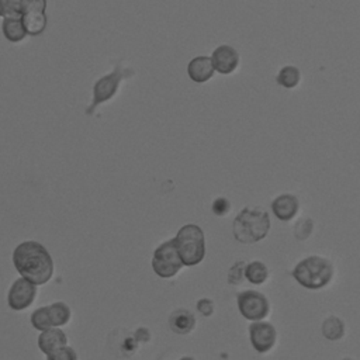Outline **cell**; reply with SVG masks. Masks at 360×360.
<instances>
[{"instance_id":"15","label":"cell","mask_w":360,"mask_h":360,"mask_svg":"<svg viewBox=\"0 0 360 360\" xmlns=\"http://www.w3.org/2000/svg\"><path fill=\"white\" fill-rule=\"evenodd\" d=\"M195 325L197 321L194 314L186 308H179L173 311L169 316V326L177 335H187L193 332Z\"/></svg>"},{"instance_id":"19","label":"cell","mask_w":360,"mask_h":360,"mask_svg":"<svg viewBox=\"0 0 360 360\" xmlns=\"http://www.w3.org/2000/svg\"><path fill=\"white\" fill-rule=\"evenodd\" d=\"M48 311H49V316L53 328H60L70 321L72 311L69 305L65 304L63 301L52 302L51 305H48Z\"/></svg>"},{"instance_id":"29","label":"cell","mask_w":360,"mask_h":360,"mask_svg":"<svg viewBox=\"0 0 360 360\" xmlns=\"http://www.w3.org/2000/svg\"><path fill=\"white\" fill-rule=\"evenodd\" d=\"M343 360H353V359H343Z\"/></svg>"},{"instance_id":"8","label":"cell","mask_w":360,"mask_h":360,"mask_svg":"<svg viewBox=\"0 0 360 360\" xmlns=\"http://www.w3.org/2000/svg\"><path fill=\"white\" fill-rule=\"evenodd\" d=\"M46 1L21 0V21L27 35H39L46 27Z\"/></svg>"},{"instance_id":"6","label":"cell","mask_w":360,"mask_h":360,"mask_svg":"<svg viewBox=\"0 0 360 360\" xmlns=\"http://www.w3.org/2000/svg\"><path fill=\"white\" fill-rule=\"evenodd\" d=\"M183 267V262L174 248L173 239H169L160 243L152 256V269L162 278L174 277L180 269Z\"/></svg>"},{"instance_id":"24","label":"cell","mask_w":360,"mask_h":360,"mask_svg":"<svg viewBox=\"0 0 360 360\" xmlns=\"http://www.w3.org/2000/svg\"><path fill=\"white\" fill-rule=\"evenodd\" d=\"M45 360H79V356H77L76 350L68 345V346L48 354Z\"/></svg>"},{"instance_id":"26","label":"cell","mask_w":360,"mask_h":360,"mask_svg":"<svg viewBox=\"0 0 360 360\" xmlns=\"http://www.w3.org/2000/svg\"><path fill=\"white\" fill-rule=\"evenodd\" d=\"M214 309H215V305L211 298H200L197 301V311L202 316H211L214 314Z\"/></svg>"},{"instance_id":"1","label":"cell","mask_w":360,"mask_h":360,"mask_svg":"<svg viewBox=\"0 0 360 360\" xmlns=\"http://www.w3.org/2000/svg\"><path fill=\"white\" fill-rule=\"evenodd\" d=\"M11 259L18 274L35 285L48 283L53 274V260L39 242L25 240L17 245Z\"/></svg>"},{"instance_id":"7","label":"cell","mask_w":360,"mask_h":360,"mask_svg":"<svg viewBox=\"0 0 360 360\" xmlns=\"http://www.w3.org/2000/svg\"><path fill=\"white\" fill-rule=\"evenodd\" d=\"M236 302L240 315L252 322L264 321L270 312V302L267 297L256 290H245L239 292Z\"/></svg>"},{"instance_id":"22","label":"cell","mask_w":360,"mask_h":360,"mask_svg":"<svg viewBox=\"0 0 360 360\" xmlns=\"http://www.w3.org/2000/svg\"><path fill=\"white\" fill-rule=\"evenodd\" d=\"M248 262L246 260H236L228 270V283L232 285H239L245 280V269Z\"/></svg>"},{"instance_id":"2","label":"cell","mask_w":360,"mask_h":360,"mask_svg":"<svg viewBox=\"0 0 360 360\" xmlns=\"http://www.w3.org/2000/svg\"><path fill=\"white\" fill-rule=\"evenodd\" d=\"M269 214L259 207H245L232 222V235L240 243L252 245L264 239L270 231Z\"/></svg>"},{"instance_id":"14","label":"cell","mask_w":360,"mask_h":360,"mask_svg":"<svg viewBox=\"0 0 360 360\" xmlns=\"http://www.w3.org/2000/svg\"><path fill=\"white\" fill-rule=\"evenodd\" d=\"M187 73H188V77L195 83H205L210 79H212L215 69H214L211 56L200 55L193 58L187 65Z\"/></svg>"},{"instance_id":"28","label":"cell","mask_w":360,"mask_h":360,"mask_svg":"<svg viewBox=\"0 0 360 360\" xmlns=\"http://www.w3.org/2000/svg\"><path fill=\"white\" fill-rule=\"evenodd\" d=\"M179 360H195L193 356H183V357H180Z\"/></svg>"},{"instance_id":"13","label":"cell","mask_w":360,"mask_h":360,"mask_svg":"<svg viewBox=\"0 0 360 360\" xmlns=\"http://www.w3.org/2000/svg\"><path fill=\"white\" fill-rule=\"evenodd\" d=\"M65 346H68V336L60 328H49L38 336V347L45 356Z\"/></svg>"},{"instance_id":"3","label":"cell","mask_w":360,"mask_h":360,"mask_svg":"<svg viewBox=\"0 0 360 360\" xmlns=\"http://www.w3.org/2000/svg\"><path fill=\"white\" fill-rule=\"evenodd\" d=\"M335 274L333 263L323 256L312 255L295 264L291 276L295 281L308 290H321L326 287Z\"/></svg>"},{"instance_id":"23","label":"cell","mask_w":360,"mask_h":360,"mask_svg":"<svg viewBox=\"0 0 360 360\" xmlns=\"http://www.w3.org/2000/svg\"><path fill=\"white\" fill-rule=\"evenodd\" d=\"M314 221L311 218H301L294 226V235L298 240H305L312 235Z\"/></svg>"},{"instance_id":"5","label":"cell","mask_w":360,"mask_h":360,"mask_svg":"<svg viewBox=\"0 0 360 360\" xmlns=\"http://www.w3.org/2000/svg\"><path fill=\"white\" fill-rule=\"evenodd\" d=\"M129 75H132V72H131L129 69H125V68H122L121 65H117V66L112 69V72H110L108 75L100 77V79L94 83V87H93V100H91L90 105L86 108V114H87V115H91V114L94 112V110H96L100 104H103V103L111 100V98L117 94L121 82H122L127 76H129Z\"/></svg>"},{"instance_id":"17","label":"cell","mask_w":360,"mask_h":360,"mask_svg":"<svg viewBox=\"0 0 360 360\" xmlns=\"http://www.w3.org/2000/svg\"><path fill=\"white\" fill-rule=\"evenodd\" d=\"M1 31L10 42H20L27 37L21 18H10V17L3 18Z\"/></svg>"},{"instance_id":"16","label":"cell","mask_w":360,"mask_h":360,"mask_svg":"<svg viewBox=\"0 0 360 360\" xmlns=\"http://www.w3.org/2000/svg\"><path fill=\"white\" fill-rule=\"evenodd\" d=\"M321 332L323 338H326L330 342L340 340L345 336V322L339 316L330 315L325 318V321L322 322Z\"/></svg>"},{"instance_id":"27","label":"cell","mask_w":360,"mask_h":360,"mask_svg":"<svg viewBox=\"0 0 360 360\" xmlns=\"http://www.w3.org/2000/svg\"><path fill=\"white\" fill-rule=\"evenodd\" d=\"M0 17L4 18V0H0Z\"/></svg>"},{"instance_id":"11","label":"cell","mask_w":360,"mask_h":360,"mask_svg":"<svg viewBox=\"0 0 360 360\" xmlns=\"http://www.w3.org/2000/svg\"><path fill=\"white\" fill-rule=\"evenodd\" d=\"M211 60L215 72H219L221 75H231L232 72L236 70L240 58L238 51L233 46L219 45L214 49L211 55Z\"/></svg>"},{"instance_id":"20","label":"cell","mask_w":360,"mask_h":360,"mask_svg":"<svg viewBox=\"0 0 360 360\" xmlns=\"http://www.w3.org/2000/svg\"><path fill=\"white\" fill-rule=\"evenodd\" d=\"M300 80H301V72L297 66H292V65L283 66L276 76V82L284 89L297 87Z\"/></svg>"},{"instance_id":"4","label":"cell","mask_w":360,"mask_h":360,"mask_svg":"<svg viewBox=\"0 0 360 360\" xmlns=\"http://www.w3.org/2000/svg\"><path fill=\"white\" fill-rule=\"evenodd\" d=\"M173 243L183 266H197L205 257V236L202 229L195 224L183 225L173 238Z\"/></svg>"},{"instance_id":"18","label":"cell","mask_w":360,"mask_h":360,"mask_svg":"<svg viewBox=\"0 0 360 360\" xmlns=\"http://www.w3.org/2000/svg\"><path fill=\"white\" fill-rule=\"evenodd\" d=\"M245 278L252 284L260 285V284L266 283V280L269 278V269L260 260L249 262L245 269Z\"/></svg>"},{"instance_id":"10","label":"cell","mask_w":360,"mask_h":360,"mask_svg":"<svg viewBox=\"0 0 360 360\" xmlns=\"http://www.w3.org/2000/svg\"><path fill=\"white\" fill-rule=\"evenodd\" d=\"M35 297H37V285L20 277L11 284L8 290L7 304L14 311H22L31 307Z\"/></svg>"},{"instance_id":"25","label":"cell","mask_w":360,"mask_h":360,"mask_svg":"<svg viewBox=\"0 0 360 360\" xmlns=\"http://www.w3.org/2000/svg\"><path fill=\"white\" fill-rule=\"evenodd\" d=\"M232 210L231 201L225 197H217L212 204H211V211L217 215V217H225L229 211Z\"/></svg>"},{"instance_id":"12","label":"cell","mask_w":360,"mask_h":360,"mask_svg":"<svg viewBox=\"0 0 360 360\" xmlns=\"http://www.w3.org/2000/svg\"><path fill=\"white\" fill-rule=\"evenodd\" d=\"M300 210V201L294 194H280L271 202V211L283 222L291 221Z\"/></svg>"},{"instance_id":"9","label":"cell","mask_w":360,"mask_h":360,"mask_svg":"<svg viewBox=\"0 0 360 360\" xmlns=\"http://www.w3.org/2000/svg\"><path fill=\"white\" fill-rule=\"evenodd\" d=\"M249 339L252 347L260 353L266 354L273 350L277 342L276 326L267 321H257L249 325Z\"/></svg>"},{"instance_id":"21","label":"cell","mask_w":360,"mask_h":360,"mask_svg":"<svg viewBox=\"0 0 360 360\" xmlns=\"http://www.w3.org/2000/svg\"><path fill=\"white\" fill-rule=\"evenodd\" d=\"M31 325L39 332H44L49 328H53L52 322H51L48 307H39L31 314Z\"/></svg>"}]
</instances>
